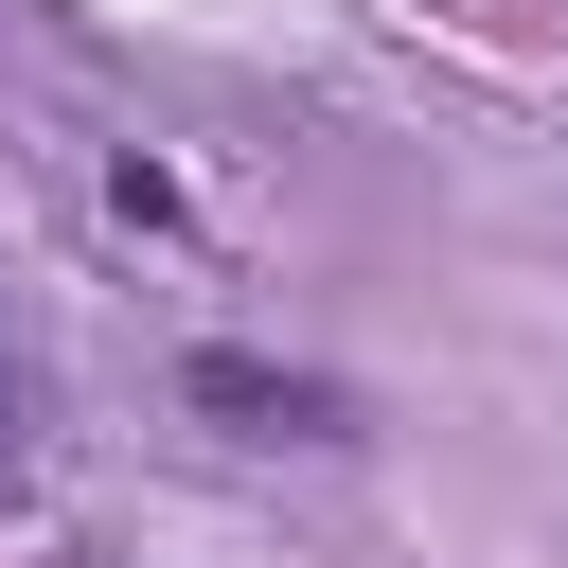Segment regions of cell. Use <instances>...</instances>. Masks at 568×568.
<instances>
[{"label": "cell", "instance_id": "cell-1", "mask_svg": "<svg viewBox=\"0 0 568 568\" xmlns=\"http://www.w3.org/2000/svg\"><path fill=\"white\" fill-rule=\"evenodd\" d=\"M178 408L195 426H231V444H355V390L337 373H284V355H178Z\"/></svg>", "mask_w": 568, "mask_h": 568}]
</instances>
